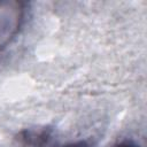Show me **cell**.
I'll return each mask as SVG.
<instances>
[{
	"label": "cell",
	"instance_id": "1",
	"mask_svg": "<svg viewBox=\"0 0 147 147\" xmlns=\"http://www.w3.org/2000/svg\"><path fill=\"white\" fill-rule=\"evenodd\" d=\"M51 138L49 129L24 130L18 134V140L24 147H42Z\"/></svg>",
	"mask_w": 147,
	"mask_h": 147
},
{
	"label": "cell",
	"instance_id": "2",
	"mask_svg": "<svg viewBox=\"0 0 147 147\" xmlns=\"http://www.w3.org/2000/svg\"><path fill=\"white\" fill-rule=\"evenodd\" d=\"M114 147H141L138 142H136L134 140H131V139H124L119 142H117Z\"/></svg>",
	"mask_w": 147,
	"mask_h": 147
},
{
	"label": "cell",
	"instance_id": "3",
	"mask_svg": "<svg viewBox=\"0 0 147 147\" xmlns=\"http://www.w3.org/2000/svg\"><path fill=\"white\" fill-rule=\"evenodd\" d=\"M63 147H88L86 146L85 144H71V145H67V146H63Z\"/></svg>",
	"mask_w": 147,
	"mask_h": 147
}]
</instances>
